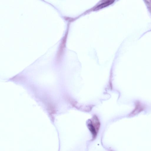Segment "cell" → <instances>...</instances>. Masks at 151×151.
Listing matches in <instances>:
<instances>
[{
    "mask_svg": "<svg viewBox=\"0 0 151 151\" xmlns=\"http://www.w3.org/2000/svg\"><path fill=\"white\" fill-rule=\"evenodd\" d=\"M114 2V1L112 0L103 1L94 7L93 10L96 11L101 9L112 4Z\"/></svg>",
    "mask_w": 151,
    "mask_h": 151,
    "instance_id": "obj_2",
    "label": "cell"
},
{
    "mask_svg": "<svg viewBox=\"0 0 151 151\" xmlns=\"http://www.w3.org/2000/svg\"><path fill=\"white\" fill-rule=\"evenodd\" d=\"M100 125L98 119L96 116L93 117L92 120L88 124V128L94 138L96 137Z\"/></svg>",
    "mask_w": 151,
    "mask_h": 151,
    "instance_id": "obj_1",
    "label": "cell"
},
{
    "mask_svg": "<svg viewBox=\"0 0 151 151\" xmlns=\"http://www.w3.org/2000/svg\"><path fill=\"white\" fill-rule=\"evenodd\" d=\"M145 107L139 102H137L136 104V106L134 109L132 111L130 115L133 116L138 113L143 111Z\"/></svg>",
    "mask_w": 151,
    "mask_h": 151,
    "instance_id": "obj_3",
    "label": "cell"
}]
</instances>
